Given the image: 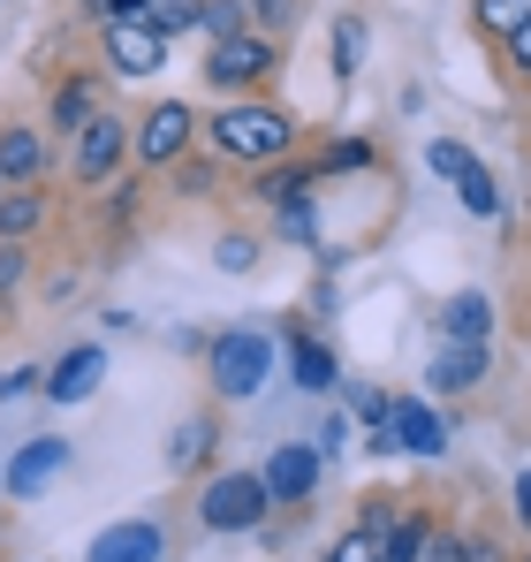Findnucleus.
<instances>
[{"label": "nucleus", "mask_w": 531, "mask_h": 562, "mask_svg": "<svg viewBox=\"0 0 531 562\" xmlns=\"http://www.w3.org/2000/svg\"><path fill=\"white\" fill-rule=\"evenodd\" d=\"M524 562H531V555H524Z\"/></svg>", "instance_id": "a19ab883"}, {"label": "nucleus", "mask_w": 531, "mask_h": 562, "mask_svg": "<svg viewBox=\"0 0 531 562\" xmlns=\"http://www.w3.org/2000/svg\"><path fill=\"white\" fill-rule=\"evenodd\" d=\"M304 183H312V168H259V198L266 205H296Z\"/></svg>", "instance_id": "5701e85b"}, {"label": "nucleus", "mask_w": 531, "mask_h": 562, "mask_svg": "<svg viewBox=\"0 0 531 562\" xmlns=\"http://www.w3.org/2000/svg\"><path fill=\"white\" fill-rule=\"evenodd\" d=\"M387 449H410V457H441L448 449V426L433 403H418V395H395V411H387Z\"/></svg>", "instance_id": "0eeeda50"}, {"label": "nucleus", "mask_w": 531, "mask_h": 562, "mask_svg": "<svg viewBox=\"0 0 531 562\" xmlns=\"http://www.w3.org/2000/svg\"><path fill=\"white\" fill-rule=\"evenodd\" d=\"M137 145V130L129 122H114V114H99L84 137H77V153H69V168H77V183H106L114 168H122V153Z\"/></svg>", "instance_id": "423d86ee"}, {"label": "nucleus", "mask_w": 531, "mask_h": 562, "mask_svg": "<svg viewBox=\"0 0 531 562\" xmlns=\"http://www.w3.org/2000/svg\"><path fill=\"white\" fill-rule=\"evenodd\" d=\"M205 457H213V418H182L176 426V441H168V464H205Z\"/></svg>", "instance_id": "6ab92c4d"}, {"label": "nucleus", "mask_w": 531, "mask_h": 562, "mask_svg": "<svg viewBox=\"0 0 531 562\" xmlns=\"http://www.w3.org/2000/svg\"><path fill=\"white\" fill-rule=\"evenodd\" d=\"M205 31H213V46L221 38H236V31H251V0H205V15H197Z\"/></svg>", "instance_id": "4be33fe9"}, {"label": "nucleus", "mask_w": 531, "mask_h": 562, "mask_svg": "<svg viewBox=\"0 0 531 562\" xmlns=\"http://www.w3.org/2000/svg\"><path fill=\"white\" fill-rule=\"evenodd\" d=\"M8 395H15V387H8V373H0V403H8Z\"/></svg>", "instance_id": "4c0bfd02"}, {"label": "nucleus", "mask_w": 531, "mask_h": 562, "mask_svg": "<svg viewBox=\"0 0 531 562\" xmlns=\"http://www.w3.org/2000/svg\"><path fill=\"white\" fill-rule=\"evenodd\" d=\"M61 471H69V441H46V434H38V441H23V449L8 457V494L31 502V494H38L46 479H61Z\"/></svg>", "instance_id": "9b49d317"}, {"label": "nucleus", "mask_w": 531, "mask_h": 562, "mask_svg": "<svg viewBox=\"0 0 531 562\" xmlns=\"http://www.w3.org/2000/svg\"><path fill=\"white\" fill-rule=\"evenodd\" d=\"M91 15H99V31H114V23H145V15H152V0H99Z\"/></svg>", "instance_id": "c756f323"}, {"label": "nucleus", "mask_w": 531, "mask_h": 562, "mask_svg": "<svg viewBox=\"0 0 531 562\" xmlns=\"http://www.w3.org/2000/svg\"><path fill=\"white\" fill-rule=\"evenodd\" d=\"M426 540H433L426 525H395V540H387V555H380V562H418V555H426Z\"/></svg>", "instance_id": "c85d7f7f"}, {"label": "nucleus", "mask_w": 531, "mask_h": 562, "mask_svg": "<svg viewBox=\"0 0 531 562\" xmlns=\"http://www.w3.org/2000/svg\"><path fill=\"white\" fill-rule=\"evenodd\" d=\"M190 130H197V122H190V106H182V99H160V106L137 122V160H145V168H182Z\"/></svg>", "instance_id": "39448f33"}, {"label": "nucleus", "mask_w": 531, "mask_h": 562, "mask_svg": "<svg viewBox=\"0 0 531 562\" xmlns=\"http://www.w3.org/2000/svg\"><path fill=\"white\" fill-rule=\"evenodd\" d=\"M23 274H31V251H23V244H0V296L23 289Z\"/></svg>", "instance_id": "7c9ffc66"}, {"label": "nucleus", "mask_w": 531, "mask_h": 562, "mask_svg": "<svg viewBox=\"0 0 531 562\" xmlns=\"http://www.w3.org/2000/svg\"><path fill=\"white\" fill-rule=\"evenodd\" d=\"M266 366H273V342L251 335V327H228V335L205 342V380H213V395H228V403H251L266 387Z\"/></svg>", "instance_id": "f03ea898"}, {"label": "nucleus", "mask_w": 531, "mask_h": 562, "mask_svg": "<svg viewBox=\"0 0 531 562\" xmlns=\"http://www.w3.org/2000/svg\"><path fill=\"white\" fill-rule=\"evenodd\" d=\"M327 562H380V540H372V532H350V540H335Z\"/></svg>", "instance_id": "2f4dec72"}, {"label": "nucleus", "mask_w": 531, "mask_h": 562, "mask_svg": "<svg viewBox=\"0 0 531 562\" xmlns=\"http://www.w3.org/2000/svg\"><path fill=\"white\" fill-rule=\"evenodd\" d=\"M0 190H8V183H0Z\"/></svg>", "instance_id": "ea45409f"}, {"label": "nucleus", "mask_w": 531, "mask_h": 562, "mask_svg": "<svg viewBox=\"0 0 531 562\" xmlns=\"http://www.w3.org/2000/svg\"><path fill=\"white\" fill-rule=\"evenodd\" d=\"M478 23H486L494 38H517L531 23V0H478Z\"/></svg>", "instance_id": "b1692460"}, {"label": "nucleus", "mask_w": 531, "mask_h": 562, "mask_svg": "<svg viewBox=\"0 0 531 562\" xmlns=\"http://www.w3.org/2000/svg\"><path fill=\"white\" fill-rule=\"evenodd\" d=\"M509 61H517V69H524V77H531V23H524V31H517V38H509Z\"/></svg>", "instance_id": "f704fd0d"}, {"label": "nucleus", "mask_w": 531, "mask_h": 562, "mask_svg": "<svg viewBox=\"0 0 531 562\" xmlns=\"http://www.w3.org/2000/svg\"><path fill=\"white\" fill-rule=\"evenodd\" d=\"M160 61H168V38L152 23H114L106 31V69L114 77H160Z\"/></svg>", "instance_id": "1a4fd4ad"}, {"label": "nucleus", "mask_w": 531, "mask_h": 562, "mask_svg": "<svg viewBox=\"0 0 531 562\" xmlns=\"http://www.w3.org/2000/svg\"><path fill=\"white\" fill-rule=\"evenodd\" d=\"M517 517H524V525H531V471H524V479H517Z\"/></svg>", "instance_id": "e433bc0d"}, {"label": "nucleus", "mask_w": 531, "mask_h": 562, "mask_svg": "<svg viewBox=\"0 0 531 562\" xmlns=\"http://www.w3.org/2000/svg\"><path fill=\"white\" fill-rule=\"evenodd\" d=\"M312 486H319V449L281 441V449L266 457V494H273V502H312Z\"/></svg>", "instance_id": "9d476101"}, {"label": "nucleus", "mask_w": 531, "mask_h": 562, "mask_svg": "<svg viewBox=\"0 0 531 562\" xmlns=\"http://www.w3.org/2000/svg\"><path fill=\"white\" fill-rule=\"evenodd\" d=\"M312 228H319V221H312V205H304V198H296V205H281V236H296V244H304Z\"/></svg>", "instance_id": "473e14b6"}, {"label": "nucleus", "mask_w": 531, "mask_h": 562, "mask_svg": "<svg viewBox=\"0 0 531 562\" xmlns=\"http://www.w3.org/2000/svg\"><path fill=\"white\" fill-rule=\"evenodd\" d=\"M455 198H463V213H471V221H494V213H501V190H494L486 168H471V176L455 183Z\"/></svg>", "instance_id": "aec40b11"}, {"label": "nucleus", "mask_w": 531, "mask_h": 562, "mask_svg": "<svg viewBox=\"0 0 531 562\" xmlns=\"http://www.w3.org/2000/svg\"><path fill=\"white\" fill-rule=\"evenodd\" d=\"M46 221V198L23 183V190H0V244H31V228Z\"/></svg>", "instance_id": "f3484780"}, {"label": "nucleus", "mask_w": 531, "mask_h": 562, "mask_svg": "<svg viewBox=\"0 0 531 562\" xmlns=\"http://www.w3.org/2000/svg\"><path fill=\"white\" fill-rule=\"evenodd\" d=\"M289 373H296V387H304V395H327V387H342V366H335V350H327V342H312V335H296V342H289Z\"/></svg>", "instance_id": "2eb2a0df"}, {"label": "nucleus", "mask_w": 531, "mask_h": 562, "mask_svg": "<svg viewBox=\"0 0 531 562\" xmlns=\"http://www.w3.org/2000/svg\"><path fill=\"white\" fill-rule=\"evenodd\" d=\"M205 137H213V153L236 160V168H281L289 145H296V122H289L281 106H221V114L205 122Z\"/></svg>", "instance_id": "f257e3e1"}, {"label": "nucleus", "mask_w": 531, "mask_h": 562, "mask_svg": "<svg viewBox=\"0 0 531 562\" xmlns=\"http://www.w3.org/2000/svg\"><path fill=\"white\" fill-rule=\"evenodd\" d=\"M84 8H99V0H84Z\"/></svg>", "instance_id": "58836bf2"}, {"label": "nucleus", "mask_w": 531, "mask_h": 562, "mask_svg": "<svg viewBox=\"0 0 531 562\" xmlns=\"http://www.w3.org/2000/svg\"><path fill=\"white\" fill-rule=\"evenodd\" d=\"M38 168H46V145H38V130H0V183L23 190V183H38Z\"/></svg>", "instance_id": "dca6fc26"}, {"label": "nucleus", "mask_w": 531, "mask_h": 562, "mask_svg": "<svg viewBox=\"0 0 531 562\" xmlns=\"http://www.w3.org/2000/svg\"><path fill=\"white\" fill-rule=\"evenodd\" d=\"M486 366H494L486 342H448L441 358H433V387H441V395H471V387L486 380Z\"/></svg>", "instance_id": "ddd939ff"}, {"label": "nucleus", "mask_w": 531, "mask_h": 562, "mask_svg": "<svg viewBox=\"0 0 531 562\" xmlns=\"http://www.w3.org/2000/svg\"><path fill=\"white\" fill-rule=\"evenodd\" d=\"M418 562H471L463 555V540H448V532H433V540H426V555Z\"/></svg>", "instance_id": "72a5a7b5"}, {"label": "nucleus", "mask_w": 531, "mask_h": 562, "mask_svg": "<svg viewBox=\"0 0 531 562\" xmlns=\"http://www.w3.org/2000/svg\"><path fill=\"white\" fill-rule=\"evenodd\" d=\"M441 335L448 342H486L494 335V296L486 289H455L441 304Z\"/></svg>", "instance_id": "f8f14e48"}, {"label": "nucleus", "mask_w": 531, "mask_h": 562, "mask_svg": "<svg viewBox=\"0 0 531 562\" xmlns=\"http://www.w3.org/2000/svg\"><path fill=\"white\" fill-rule=\"evenodd\" d=\"M91 122H99L91 85H84V77H77V85H61V92H54V130H61V137H84Z\"/></svg>", "instance_id": "a211bd4d"}, {"label": "nucleus", "mask_w": 531, "mask_h": 562, "mask_svg": "<svg viewBox=\"0 0 531 562\" xmlns=\"http://www.w3.org/2000/svg\"><path fill=\"white\" fill-rule=\"evenodd\" d=\"M197 15H205V0H152V15H145V23H152L160 38H176V31L197 23Z\"/></svg>", "instance_id": "393cba45"}, {"label": "nucleus", "mask_w": 531, "mask_h": 562, "mask_svg": "<svg viewBox=\"0 0 531 562\" xmlns=\"http://www.w3.org/2000/svg\"><path fill=\"white\" fill-rule=\"evenodd\" d=\"M364 160H372V145H364V137H342V145H327L319 168H327V176H350V168H364Z\"/></svg>", "instance_id": "cd10ccee"}, {"label": "nucleus", "mask_w": 531, "mask_h": 562, "mask_svg": "<svg viewBox=\"0 0 531 562\" xmlns=\"http://www.w3.org/2000/svg\"><path fill=\"white\" fill-rule=\"evenodd\" d=\"M273 38H259V31H236V38H221L213 54H205V77L221 85V92H244V85H259V77H273Z\"/></svg>", "instance_id": "20e7f679"}, {"label": "nucleus", "mask_w": 531, "mask_h": 562, "mask_svg": "<svg viewBox=\"0 0 531 562\" xmlns=\"http://www.w3.org/2000/svg\"><path fill=\"white\" fill-rule=\"evenodd\" d=\"M426 168H433L441 183H463V176H471L478 160H471V153H463L455 137H426Z\"/></svg>", "instance_id": "412c9836"}, {"label": "nucleus", "mask_w": 531, "mask_h": 562, "mask_svg": "<svg viewBox=\"0 0 531 562\" xmlns=\"http://www.w3.org/2000/svg\"><path fill=\"white\" fill-rule=\"evenodd\" d=\"M213 267H221V274H251V267H259V244H251V236H221Z\"/></svg>", "instance_id": "bb28decb"}, {"label": "nucleus", "mask_w": 531, "mask_h": 562, "mask_svg": "<svg viewBox=\"0 0 531 562\" xmlns=\"http://www.w3.org/2000/svg\"><path fill=\"white\" fill-rule=\"evenodd\" d=\"M357 54H364V23L342 15V23H335V77H357Z\"/></svg>", "instance_id": "a878e982"}, {"label": "nucleus", "mask_w": 531, "mask_h": 562, "mask_svg": "<svg viewBox=\"0 0 531 562\" xmlns=\"http://www.w3.org/2000/svg\"><path fill=\"white\" fill-rule=\"evenodd\" d=\"M160 555H168V532L152 517H122L84 548V562H160Z\"/></svg>", "instance_id": "6e6552de"}, {"label": "nucleus", "mask_w": 531, "mask_h": 562, "mask_svg": "<svg viewBox=\"0 0 531 562\" xmlns=\"http://www.w3.org/2000/svg\"><path fill=\"white\" fill-rule=\"evenodd\" d=\"M99 373H106V350L84 342V350H69V358L46 373V395H54V403H84L91 387H99Z\"/></svg>", "instance_id": "4468645a"}, {"label": "nucleus", "mask_w": 531, "mask_h": 562, "mask_svg": "<svg viewBox=\"0 0 531 562\" xmlns=\"http://www.w3.org/2000/svg\"><path fill=\"white\" fill-rule=\"evenodd\" d=\"M251 15H266V23H281V15H289V0H251Z\"/></svg>", "instance_id": "c9c22d12"}, {"label": "nucleus", "mask_w": 531, "mask_h": 562, "mask_svg": "<svg viewBox=\"0 0 531 562\" xmlns=\"http://www.w3.org/2000/svg\"><path fill=\"white\" fill-rule=\"evenodd\" d=\"M266 509H273L266 471H221V479L205 486V502H197L205 532H251V525H266Z\"/></svg>", "instance_id": "7ed1b4c3"}]
</instances>
